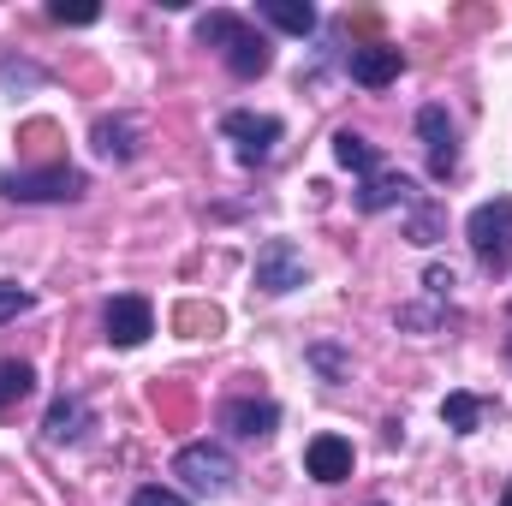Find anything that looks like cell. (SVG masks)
<instances>
[{
    "mask_svg": "<svg viewBox=\"0 0 512 506\" xmlns=\"http://www.w3.org/2000/svg\"><path fill=\"white\" fill-rule=\"evenodd\" d=\"M465 239H471V251L483 268H507V251H512V197H489V203H477L471 209V221H465Z\"/></svg>",
    "mask_w": 512,
    "mask_h": 506,
    "instance_id": "obj_3",
    "label": "cell"
},
{
    "mask_svg": "<svg viewBox=\"0 0 512 506\" xmlns=\"http://www.w3.org/2000/svg\"><path fill=\"white\" fill-rule=\"evenodd\" d=\"M221 137L233 143V155L245 161V167H262L274 149H280V137H286V126L274 120V114H251V108H233L227 120H221Z\"/></svg>",
    "mask_w": 512,
    "mask_h": 506,
    "instance_id": "obj_4",
    "label": "cell"
},
{
    "mask_svg": "<svg viewBox=\"0 0 512 506\" xmlns=\"http://www.w3.org/2000/svg\"><path fill=\"white\" fill-rule=\"evenodd\" d=\"M173 471H179L197 495H227V489H233V459H227V447H215V441H191V447H179Z\"/></svg>",
    "mask_w": 512,
    "mask_h": 506,
    "instance_id": "obj_5",
    "label": "cell"
},
{
    "mask_svg": "<svg viewBox=\"0 0 512 506\" xmlns=\"http://www.w3.org/2000/svg\"><path fill=\"white\" fill-rule=\"evenodd\" d=\"M30 304H36V292H30V286H12V280H0V322H18Z\"/></svg>",
    "mask_w": 512,
    "mask_h": 506,
    "instance_id": "obj_20",
    "label": "cell"
},
{
    "mask_svg": "<svg viewBox=\"0 0 512 506\" xmlns=\"http://www.w3.org/2000/svg\"><path fill=\"white\" fill-rule=\"evenodd\" d=\"M84 435H90V405H84L78 393H60V399L48 405V417H42V441L66 447V441H84Z\"/></svg>",
    "mask_w": 512,
    "mask_h": 506,
    "instance_id": "obj_11",
    "label": "cell"
},
{
    "mask_svg": "<svg viewBox=\"0 0 512 506\" xmlns=\"http://www.w3.org/2000/svg\"><path fill=\"white\" fill-rule=\"evenodd\" d=\"M417 137H423V149H429V179H453L459 173V131L447 120V108H423L417 114Z\"/></svg>",
    "mask_w": 512,
    "mask_h": 506,
    "instance_id": "obj_7",
    "label": "cell"
},
{
    "mask_svg": "<svg viewBox=\"0 0 512 506\" xmlns=\"http://www.w3.org/2000/svg\"><path fill=\"white\" fill-rule=\"evenodd\" d=\"M30 387H36V370H30L24 358H0V417H6L18 399H30Z\"/></svg>",
    "mask_w": 512,
    "mask_h": 506,
    "instance_id": "obj_17",
    "label": "cell"
},
{
    "mask_svg": "<svg viewBox=\"0 0 512 506\" xmlns=\"http://www.w3.org/2000/svg\"><path fill=\"white\" fill-rule=\"evenodd\" d=\"M173 328H179V334H191V340L221 334V310H215V304H179V310H173Z\"/></svg>",
    "mask_w": 512,
    "mask_h": 506,
    "instance_id": "obj_19",
    "label": "cell"
},
{
    "mask_svg": "<svg viewBox=\"0 0 512 506\" xmlns=\"http://www.w3.org/2000/svg\"><path fill=\"white\" fill-rule=\"evenodd\" d=\"M256 12H262L274 30H286V36H310V30H316V6H310V0H262Z\"/></svg>",
    "mask_w": 512,
    "mask_h": 506,
    "instance_id": "obj_15",
    "label": "cell"
},
{
    "mask_svg": "<svg viewBox=\"0 0 512 506\" xmlns=\"http://www.w3.org/2000/svg\"><path fill=\"white\" fill-rule=\"evenodd\" d=\"M405 203H411V179H405V173H370L364 191H358V209H364V215L405 209Z\"/></svg>",
    "mask_w": 512,
    "mask_h": 506,
    "instance_id": "obj_13",
    "label": "cell"
},
{
    "mask_svg": "<svg viewBox=\"0 0 512 506\" xmlns=\"http://www.w3.org/2000/svg\"><path fill=\"white\" fill-rule=\"evenodd\" d=\"M102 328H108V340L114 346H143L149 334H155V310H149V298H137V292H120V298H108V310H102Z\"/></svg>",
    "mask_w": 512,
    "mask_h": 506,
    "instance_id": "obj_8",
    "label": "cell"
},
{
    "mask_svg": "<svg viewBox=\"0 0 512 506\" xmlns=\"http://www.w3.org/2000/svg\"><path fill=\"white\" fill-rule=\"evenodd\" d=\"M501 506H512V483H507V495H501Z\"/></svg>",
    "mask_w": 512,
    "mask_h": 506,
    "instance_id": "obj_27",
    "label": "cell"
},
{
    "mask_svg": "<svg viewBox=\"0 0 512 506\" xmlns=\"http://www.w3.org/2000/svg\"><path fill=\"white\" fill-rule=\"evenodd\" d=\"M221 423L233 435H245V441H268L274 423H280V405H268V399H227L221 405Z\"/></svg>",
    "mask_w": 512,
    "mask_h": 506,
    "instance_id": "obj_12",
    "label": "cell"
},
{
    "mask_svg": "<svg viewBox=\"0 0 512 506\" xmlns=\"http://www.w3.org/2000/svg\"><path fill=\"white\" fill-rule=\"evenodd\" d=\"M90 137H96V155H108V161H131L137 155V126H131L126 114H114V120L102 114Z\"/></svg>",
    "mask_w": 512,
    "mask_h": 506,
    "instance_id": "obj_14",
    "label": "cell"
},
{
    "mask_svg": "<svg viewBox=\"0 0 512 506\" xmlns=\"http://www.w3.org/2000/svg\"><path fill=\"white\" fill-rule=\"evenodd\" d=\"M304 274H310V268H304V251H298L292 239H268V245L256 251V268H251V280L262 292H274V298H280V292H298Z\"/></svg>",
    "mask_w": 512,
    "mask_h": 506,
    "instance_id": "obj_6",
    "label": "cell"
},
{
    "mask_svg": "<svg viewBox=\"0 0 512 506\" xmlns=\"http://www.w3.org/2000/svg\"><path fill=\"white\" fill-rule=\"evenodd\" d=\"M441 423H447L453 435H471V429L483 423V399H477V393H447V399H441Z\"/></svg>",
    "mask_w": 512,
    "mask_h": 506,
    "instance_id": "obj_18",
    "label": "cell"
},
{
    "mask_svg": "<svg viewBox=\"0 0 512 506\" xmlns=\"http://www.w3.org/2000/svg\"><path fill=\"white\" fill-rule=\"evenodd\" d=\"M447 322V310H429V304H405L399 310V328H441Z\"/></svg>",
    "mask_w": 512,
    "mask_h": 506,
    "instance_id": "obj_24",
    "label": "cell"
},
{
    "mask_svg": "<svg viewBox=\"0 0 512 506\" xmlns=\"http://www.w3.org/2000/svg\"><path fill=\"white\" fill-rule=\"evenodd\" d=\"M310 364H316V370H322L328 381H340V376H346V358H340L334 346H310Z\"/></svg>",
    "mask_w": 512,
    "mask_h": 506,
    "instance_id": "obj_25",
    "label": "cell"
},
{
    "mask_svg": "<svg viewBox=\"0 0 512 506\" xmlns=\"http://www.w3.org/2000/svg\"><path fill=\"white\" fill-rule=\"evenodd\" d=\"M334 161H340L346 173H364V179H370V173H376V143H370V137H358L352 126L334 131Z\"/></svg>",
    "mask_w": 512,
    "mask_h": 506,
    "instance_id": "obj_16",
    "label": "cell"
},
{
    "mask_svg": "<svg viewBox=\"0 0 512 506\" xmlns=\"http://www.w3.org/2000/svg\"><path fill=\"white\" fill-rule=\"evenodd\" d=\"M131 506H185V495H173V489H161V483H143V489L131 495Z\"/></svg>",
    "mask_w": 512,
    "mask_h": 506,
    "instance_id": "obj_26",
    "label": "cell"
},
{
    "mask_svg": "<svg viewBox=\"0 0 512 506\" xmlns=\"http://www.w3.org/2000/svg\"><path fill=\"white\" fill-rule=\"evenodd\" d=\"M197 42H203V48H221V60H227L233 78H262V72L274 66L268 36H256L251 24H245L239 12H227V6H215V12L197 18Z\"/></svg>",
    "mask_w": 512,
    "mask_h": 506,
    "instance_id": "obj_1",
    "label": "cell"
},
{
    "mask_svg": "<svg viewBox=\"0 0 512 506\" xmlns=\"http://www.w3.org/2000/svg\"><path fill=\"white\" fill-rule=\"evenodd\" d=\"M405 239H411V245H435V239H441V215H435V209H411Z\"/></svg>",
    "mask_w": 512,
    "mask_h": 506,
    "instance_id": "obj_21",
    "label": "cell"
},
{
    "mask_svg": "<svg viewBox=\"0 0 512 506\" xmlns=\"http://www.w3.org/2000/svg\"><path fill=\"white\" fill-rule=\"evenodd\" d=\"M352 459H358V453H352L346 435H316V441L304 447V471H310L316 483H328V489L352 477Z\"/></svg>",
    "mask_w": 512,
    "mask_h": 506,
    "instance_id": "obj_10",
    "label": "cell"
},
{
    "mask_svg": "<svg viewBox=\"0 0 512 506\" xmlns=\"http://www.w3.org/2000/svg\"><path fill=\"white\" fill-rule=\"evenodd\" d=\"M48 18H54V24H96V18H102V6H66V0H54V6H48Z\"/></svg>",
    "mask_w": 512,
    "mask_h": 506,
    "instance_id": "obj_23",
    "label": "cell"
},
{
    "mask_svg": "<svg viewBox=\"0 0 512 506\" xmlns=\"http://www.w3.org/2000/svg\"><path fill=\"white\" fill-rule=\"evenodd\" d=\"M346 72H352V84H364V90H387V84L405 72V54H399L393 42H364V48L346 54Z\"/></svg>",
    "mask_w": 512,
    "mask_h": 506,
    "instance_id": "obj_9",
    "label": "cell"
},
{
    "mask_svg": "<svg viewBox=\"0 0 512 506\" xmlns=\"http://www.w3.org/2000/svg\"><path fill=\"white\" fill-rule=\"evenodd\" d=\"M453 286H459V274H453V268H441V262H429V268H423V292H429L435 304H447V292H453Z\"/></svg>",
    "mask_w": 512,
    "mask_h": 506,
    "instance_id": "obj_22",
    "label": "cell"
},
{
    "mask_svg": "<svg viewBox=\"0 0 512 506\" xmlns=\"http://www.w3.org/2000/svg\"><path fill=\"white\" fill-rule=\"evenodd\" d=\"M84 191H90V179L78 167H66V161L0 173V197H12V203H78Z\"/></svg>",
    "mask_w": 512,
    "mask_h": 506,
    "instance_id": "obj_2",
    "label": "cell"
}]
</instances>
